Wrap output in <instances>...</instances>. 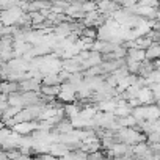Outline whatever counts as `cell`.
<instances>
[{
    "label": "cell",
    "mask_w": 160,
    "mask_h": 160,
    "mask_svg": "<svg viewBox=\"0 0 160 160\" xmlns=\"http://www.w3.org/2000/svg\"><path fill=\"white\" fill-rule=\"evenodd\" d=\"M160 55V47H158V42H151L146 49H144V58L146 60H154V58H158Z\"/></svg>",
    "instance_id": "6da1fadb"
},
{
    "label": "cell",
    "mask_w": 160,
    "mask_h": 160,
    "mask_svg": "<svg viewBox=\"0 0 160 160\" xmlns=\"http://www.w3.org/2000/svg\"><path fill=\"white\" fill-rule=\"evenodd\" d=\"M60 90H61L60 88V83H55V85H44L42 83L39 87V93L41 94H44V96H53V98L60 93Z\"/></svg>",
    "instance_id": "7a4b0ae2"
},
{
    "label": "cell",
    "mask_w": 160,
    "mask_h": 160,
    "mask_svg": "<svg viewBox=\"0 0 160 160\" xmlns=\"http://www.w3.org/2000/svg\"><path fill=\"white\" fill-rule=\"evenodd\" d=\"M28 14H30V19H32V25H36V24H41V22H44V16L39 13V11H27Z\"/></svg>",
    "instance_id": "3957f363"
},
{
    "label": "cell",
    "mask_w": 160,
    "mask_h": 160,
    "mask_svg": "<svg viewBox=\"0 0 160 160\" xmlns=\"http://www.w3.org/2000/svg\"><path fill=\"white\" fill-rule=\"evenodd\" d=\"M137 5H141V7H155L157 8V0H138Z\"/></svg>",
    "instance_id": "277c9868"
}]
</instances>
